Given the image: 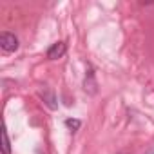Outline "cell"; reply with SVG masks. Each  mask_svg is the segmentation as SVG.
Segmentation results:
<instances>
[{
  "instance_id": "1",
  "label": "cell",
  "mask_w": 154,
  "mask_h": 154,
  "mask_svg": "<svg viewBox=\"0 0 154 154\" xmlns=\"http://www.w3.org/2000/svg\"><path fill=\"white\" fill-rule=\"evenodd\" d=\"M0 47H2L4 53H15L18 49V38L13 33L2 31V35H0Z\"/></svg>"
},
{
  "instance_id": "5",
  "label": "cell",
  "mask_w": 154,
  "mask_h": 154,
  "mask_svg": "<svg viewBox=\"0 0 154 154\" xmlns=\"http://www.w3.org/2000/svg\"><path fill=\"white\" fill-rule=\"evenodd\" d=\"M2 154H11V141L6 129L2 131Z\"/></svg>"
},
{
  "instance_id": "2",
  "label": "cell",
  "mask_w": 154,
  "mask_h": 154,
  "mask_svg": "<svg viewBox=\"0 0 154 154\" xmlns=\"http://www.w3.org/2000/svg\"><path fill=\"white\" fill-rule=\"evenodd\" d=\"M65 51H67V45L63 42H56L47 49V58L49 60H58V58H62L65 54Z\"/></svg>"
},
{
  "instance_id": "6",
  "label": "cell",
  "mask_w": 154,
  "mask_h": 154,
  "mask_svg": "<svg viewBox=\"0 0 154 154\" xmlns=\"http://www.w3.org/2000/svg\"><path fill=\"white\" fill-rule=\"evenodd\" d=\"M65 125H67L71 131H78L80 125H82V122H80V120H71V118H69V120H65Z\"/></svg>"
},
{
  "instance_id": "4",
  "label": "cell",
  "mask_w": 154,
  "mask_h": 154,
  "mask_svg": "<svg viewBox=\"0 0 154 154\" xmlns=\"http://www.w3.org/2000/svg\"><path fill=\"white\" fill-rule=\"evenodd\" d=\"M84 87H85V91L89 89L93 94L96 93V82H94V74H93V71L89 69V72H87V76H85V82H84Z\"/></svg>"
},
{
  "instance_id": "3",
  "label": "cell",
  "mask_w": 154,
  "mask_h": 154,
  "mask_svg": "<svg viewBox=\"0 0 154 154\" xmlns=\"http://www.w3.org/2000/svg\"><path fill=\"white\" fill-rule=\"evenodd\" d=\"M40 96L44 98V102L47 103V107H49V109H56V107H58V103H56V98H54V94H53L51 91L44 89V91H40Z\"/></svg>"
}]
</instances>
